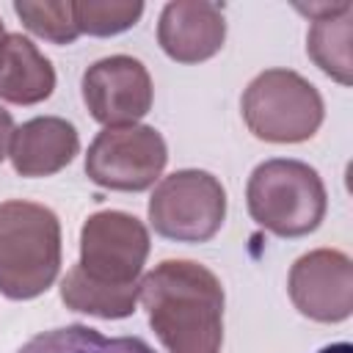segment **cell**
I'll return each mask as SVG.
<instances>
[{"label":"cell","instance_id":"1","mask_svg":"<svg viewBox=\"0 0 353 353\" xmlns=\"http://www.w3.org/2000/svg\"><path fill=\"white\" fill-rule=\"evenodd\" d=\"M138 298L168 353H221L223 287L210 268L165 259L143 276Z\"/></svg>","mask_w":353,"mask_h":353},{"label":"cell","instance_id":"19","mask_svg":"<svg viewBox=\"0 0 353 353\" xmlns=\"http://www.w3.org/2000/svg\"><path fill=\"white\" fill-rule=\"evenodd\" d=\"M317 353H353V347H350V342H336V345H328Z\"/></svg>","mask_w":353,"mask_h":353},{"label":"cell","instance_id":"2","mask_svg":"<svg viewBox=\"0 0 353 353\" xmlns=\"http://www.w3.org/2000/svg\"><path fill=\"white\" fill-rule=\"evenodd\" d=\"M61 270L58 215L33 201L0 204V292L30 301L52 287Z\"/></svg>","mask_w":353,"mask_h":353},{"label":"cell","instance_id":"15","mask_svg":"<svg viewBox=\"0 0 353 353\" xmlns=\"http://www.w3.org/2000/svg\"><path fill=\"white\" fill-rule=\"evenodd\" d=\"M17 353H154L141 336H105L88 325H63L30 336Z\"/></svg>","mask_w":353,"mask_h":353},{"label":"cell","instance_id":"10","mask_svg":"<svg viewBox=\"0 0 353 353\" xmlns=\"http://www.w3.org/2000/svg\"><path fill=\"white\" fill-rule=\"evenodd\" d=\"M226 39L223 8L204 0L168 3L157 22V41L163 52L179 63H199L212 58Z\"/></svg>","mask_w":353,"mask_h":353},{"label":"cell","instance_id":"8","mask_svg":"<svg viewBox=\"0 0 353 353\" xmlns=\"http://www.w3.org/2000/svg\"><path fill=\"white\" fill-rule=\"evenodd\" d=\"M152 77L132 55H110L83 74V102L105 127H130L152 108Z\"/></svg>","mask_w":353,"mask_h":353},{"label":"cell","instance_id":"17","mask_svg":"<svg viewBox=\"0 0 353 353\" xmlns=\"http://www.w3.org/2000/svg\"><path fill=\"white\" fill-rule=\"evenodd\" d=\"M14 11L30 33H36L52 44H72L80 36V30L74 25V14H72V0H55V3L17 0Z\"/></svg>","mask_w":353,"mask_h":353},{"label":"cell","instance_id":"16","mask_svg":"<svg viewBox=\"0 0 353 353\" xmlns=\"http://www.w3.org/2000/svg\"><path fill=\"white\" fill-rule=\"evenodd\" d=\"M74 25L80 33L88 36H116L130 30L141 14L143 3H121V0H74L72 3Z\"/></svg>","mask_w":353,"mask_h":353},{"label":"cell","instance_id":"14","mask_svg":"<svg viewBox=\"0 0 353 353\" xmlns=\"http://www.w3.org/2000/svg\"><path fill=\"white\" fill-rule=\"evenodd\" d=\"M138 292H141V284H132V287L99 284V281L88 279L80 270V265H74L61 281V301L66 303V309L94 314V317H102V320L130 317L135 312Z\"/></svg>","mask_w":353,"mask_h":353},{"label":"cell","instance_id":"12","mask_svg":"<svg viewBox=\"0 0 353 353\" xmlns=\"http://www.w3.org/2000/svg\"><path fill=\"white\" fill-rule=\"evenodd\" d=\"M298 11L312 17V28L306 36L309 58L336 83H353L350 66V33H353V3H309L298 6Z\"/></svg>","mask_w":353,"mask_h":353},{"label":"cell","instance_id":"13","mask_svg":"<svg viewBox=\"0 0 353 353\" xmlns=\"http://www.w3.org/2000/svg\"><path fill=\"white\" fill-rule=\"evenodd\" d=\"M55 88V69L39 47L22 36L8 33L0 52V99L11 105L44 102Z\"/></svg>","mask_w":353,"mask_h":353},{"label":"cell","instance_id":"11","mask_svg":"<svg viewBox=\"0 0 353 353\" xmlns=\"http://www.w3.org/2000/svg\"><path fill=\"white\" fill-rule=\"evenodd\" d=\"M80 152V135L72 121L61 116H36L14 127L8 157L22 176H50L66 168Z\"/></svg>","mask_w":353,"mask_h":353},{"label":"cell","instance_id":"4","mask_svg":"<svg viewBox=\"0 0 353 353\" xmlns=\"http://www.w3.org/2000/svg\"><path fill=\"white\" fill-rule=\"evenodd\" d=\"M320 91L292 69H265L243 94V119L259 141L301 143L323 124Z\"/></svg>","mask_w":353,"mask_h":353},{"label":"cell","instance_id":"7","mask_svg":"<svg viewBox=\"0 0 353 353\" xmlns=\"http://www.w3.org/2000/svg\"><path fill=\"white\" fill-rule=\"evenodd\" d=\"M149 256L146 226L121 210L88 215L80 232V270L110 287H132Z\"/></svg>","mask_w":353,"mask_h":353},{"label":"cell","instance_id":"3","mask_svg":"<svg viewBox=\"0 0 353 353\" xmlns=\"http://www.w3.org/2000/svg\"><path fill=\"white\" fill-rule=\"evenodd\" d=\"M245 204L262 229L279 237H303L325 218L328 196L320 174L309 163L273 157L251 171Z\"/></svg>","mask_w":353,"mask_h":353},{"label":"cell","instance_id":"18","mask_svg":"<svg viewBox=\"0 0 353 353\" xmlns=\"http://www.w3.org/2000/svg\"><path fill=\"white\" fill-rule=\"evenodd\" d=\"M11 135H14V119L8 110L0 108V163L6 160L8 154V146H11Z\"/></svg>","mask_w":353,"mask_h":353},{"label":"cell","instance_id":"5","mask_svg":"<svg viewBox=\"0 0 353 353\" xmlns=\"http://www.w3.org/2000/svg\"><path fill=\"white\" fill-rule=\"evenodd\" d=\"M226 218V190L218 176L182 168L160 179L149 199V223L160 237L204 243L218 234Z\"/></svg>","mask_w":353,"mask_h":353},{"label":"cell","instance_id":"9","mask_svg":"<svg viewBox=\"0 0 353 353\" xmlns=\"http://www.w3.org/2000/svg\"><path fill=\"white\" fill-rule=\"evenodd\" d=\"M301 314L317 323H342L353 312V265L336 248H314L295 259L287 279Z\"/></svg>","mask_w":353,"mask_h":353},{"label":"cell","instance_id":"6","mask_svg":"<svg viewBox=\"0 0 353 353\" xmlns=\"http://www.w3.org/2000/svg\"><path fill=\"white\" fill-rule=\"evenodd\" d=\"M165 163L168 149L154 127H105L88 146L85 174L99 188L138 193L157 182Z\"/></svg>","mask_w":353,"mask_h":353},{"label":"cell","instance_id":"20","mask_svg":"<svg viewBox=\"0 0 353 353\" xmlns=\"http://www.w3.org/2000/svg\"><path fill=\"white\" fill-rule=\"evenodd\" d=\"M6 36H8V33H6V28H3V22H0V52H3V44H6Z\"/></svg>","mask_w":353,"mask_h":353}]
</instances>
